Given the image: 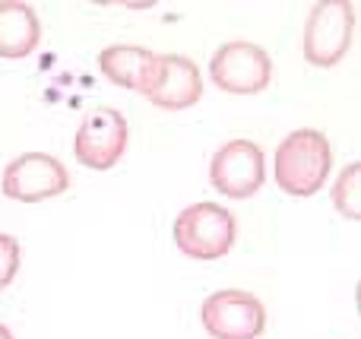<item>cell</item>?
Here are the masks:
<instances>
[{
	"mask_svg": "<svg viewBox=\"0 0 361 339\" xmlns=\"http://www.w3.org/2000/svg\"><path fill=\"white\" fill-rule=\"evenodd\" d=\"M42 42V19L29 4L0 0V57H25Z\"/></svg>",
	"mask_w": 361,
	"mask_h": 339,
	"instance_id": "30bf717a",
	"label": "cell"
},
{
	"mask_svg": "<svg viewBox=\"0 0 361 339\" xmlns=\"http://www.w3.org/2000/svg\"><path fill=\"white\" fill-rule=\"evenodd\" d=\"M355 35V6L345 0L314 4L305 23V57L320 70L336 67L352 48Z\"/></svg>",
	"mask_w": 361,
	"mask_h": 339,
	"instance_id": "3957f363",
	"label": "cell"
},
{
	"mask_svg": "<svg viewBox=\"0 0 361 339\" xmlns=\"http://www.w3.org/2000/svg\"><path fill=\"white\" fill-rule=\"evenodd\" d=\"M127 149V121L118 108H95L82 118L73 137V152L80 165L92 171H108Z\"/></svg>",
	"mask_w": 361,
	"mask_h": 339,
	"instance_id": "ba28073f",
	"label": "cell"
},
{
	"mask_svg": "<svg viewBox=\"0 0 361 339\" xmlns=\"http://www.w3.org/2000/svg\"><path fill=\"white\" fill-rule=\"evenodd\" d=\"M209 181L222 197L231 200H247L267 181V159L263 149L250 140H231L212 156Z\"/></svg>",
	"mask_w": 361,
	"mask_h": 339,
	"instance_id": "52a82bcc",
	"label": "cell"
},
{
	"mask_svg": "<svg viewBox=\"0 0 361 339\" xmlns=\"http://www.w3.org/2000/svg\"><path fill=\"white\" fill-rule=\"evenodd\" d=\"M140 95L152 101L156 108H169V111H180L200 101L203 95V80L193 61L180 54H156L149 70L143 73V82L137 89Z\"/></svg>",
	"mask_w": 361,
	"mask_h": 339,
	"instance_id": "8992f818",
	"label": "cell"
},
{
	"mask_svg": "<svg viewBox=\"0 0 361 339\" xmlns=\"http://www.w3.org/2000/svg\"><path fill=\"white\" fill-rule=\"evenodd\" d=\"M0 339H13V333H10V327H4V323H0Z\"/></svg>",
	"mask_w": 361,
	"mask_h": 339,
	"instance_id": "5bb4252c",
	"label": "cell"
},
{
	"mask_svg": "<svg viewBox=\"0 0 361 339\" xmlns=\"http://www.w3.org/2000/svg\"><path fill=\"white\" fill-rule=\"evenodd\" d=\"M19 270V241L13 235H0V292L16 279Z\"/></svg>",
	"mask_w": 361,
	"mask_h": 339,
	"instance_id": "4fadbf2b",
	"label": "cell"
},
{
	"mask_svg": "<svg viewBox=\"0 0 361 339\" xmlns=\"http://www.w3.org/2000/svg\"><path fill=\"white\" fill-rule=\"evenodd\" d=\"M209 76L228 95H257L273 80V61L260 44L228 42L212 54Z\"/></svg>",
	"mask_w": 361,
	"mask_h": 339,
	"instance_id": "5b68a950",
	"label": "cell"
},
{
	"mask_svg": "<svg viewBox=\"0 0 361 339\" xmlns=\"http://www.w3.org/2000/svg\"><path fill=\"white\" fill-rule=\"evenodd\" d=\"M70 187V175L48 152H25L4 168V194L19 203H38L63 194Z\"/></svg>",
	"mask_w": 361,
	"mask_h": 339,
	"instance_id": "9c48e42d",
	"label": "cell"
},
{
	"mask_svg": "<svg viewBox=\"0 0 361 339\" xmlns=\"http://www.w3.org/2000/svg\"><path fill=\"white\" fill-rule=\"evenodd\" d=\"M333 149L330 140L314 127L295 130L276 146L273 175L288 197H314L330 178Z\"/></svg>",
	"mask_w": 361,
	"mask_h": 339,
	"instance_id": "6da1fadb",
	"label": "cell"
},
{
	"mask_svg": "<svg viewBox=\"0 0 361 339\" xmlns=\"http://www.w3.org/2000/svg\"><path fill=\"white\" fill-rule=\"evenodd\" d=\"M333 207L345 216V219H361V165L352 162L333 184Z\"/></svg>",
	"mask_w": 361,
	"mask_h": 339,
	"instance_id": "7c38bea8",
	"label": "cell"
},
{
	"mask_svg": "<svg viewBox=\"0 0 361 339\" xmlns=\"http://www.w3.org/2000/svg\"><path fill=\"white\" fill-rule=\"evenodd\" d=\"M235 216L219 203H193L175 219V245L193 260H219L235 247Z\"/></svg>",
	"mask_w": 361,
	"mask_h": 339,
	"instance_id": "7a4b0ae2",
	"label": "cell"
},
{
	"mask_svg": "<svg viewBox=\"0 0 361 339\" xmlns=\"http://www.w3.org/2000/svg\"><path fill=\"white\" fill-rule=\"evenodd\" d=\"M200 321L212 339H257L267 330V308L250 292L222 289L203 302Z\"/></svg>",
	"mask_w": 361,
	"mask_h": 339,
	"instance_id": "277c9868",
	"label": "cell"
},
{
	"mask_svg": "<svg viewBox=\"0 0 361 339\" xmlns=\"http://www.w3.org/2000/svg\"><path fill=\"white\" fill-rule=\"evenodd\" d=\"M152 51L140 48V44H111L99 54V70L108 76L111 82L124 89H133L137 92L140 82H143V73L152 63Z\"/></svg>",
	"mask_w": 361,
	"mask_h": 339,
	"instance_id": "8fae6325",
	"label": "cell"
}]
</instances>
